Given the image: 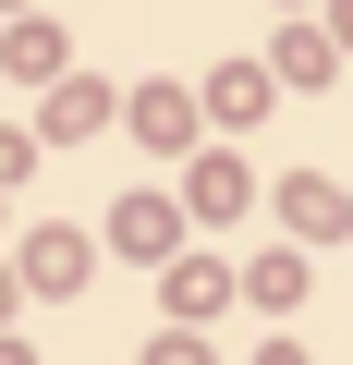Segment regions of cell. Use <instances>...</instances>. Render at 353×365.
I'll use <instances>...</instances> for the list:
<instances>
[{
	"mask_svg": "<svg viewBox=\"0 0 353 365\" xmlns=\"http://www.w3.org/2000/svg\"><path fill=\"white\" fill-rule=\"evenodd\" d=\"M122 256H170V207H158V195L122 207Z\"/></svg>",
	"mask_w": 353,
	"mask_h": 365,
	"instance_id": "6da1fadb",
	"label": "cell"
}]
</instances>
